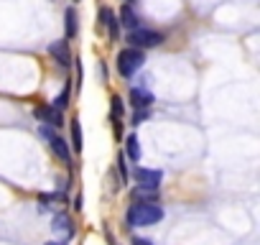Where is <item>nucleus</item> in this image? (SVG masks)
Listing matches in <instances>:
<instances>
[{"label":"nucleus","instance_id":"nucleus-16","mask_svg":"<svg viewBox=\"0 0 260 245\" xmlns=\"http://www.w3.org/2000/svg\"><path fill=\"white\" fill-rule=\"evenodd\" d=\"M105 26H107V36H110V41H117V34H120V23H117V18L110 16Z\"/></svg>","mask_w":260,"mask_h":245},{"label":"nucleus","instance_id":"nucleus-18","mask_svg":"<svg viewBox=\"0 0 260 245\" xmlns=\"http://www.w3.org/2000/svg\"><path fill=\"white\" fill-rule=\"evenodd\" d=\"M148 117V107L146 110H136V115H133V126H138L141 120H146Z\"/></svg>","mask_w":260,"mask_h":245},{"label":"nucleus","instance_id":"nucleus-4","mask_svg":"<svg viewBox=\"0 0 260 245\" xmlns=\"http://www.w3.org/2000/svg\"><path fill=\"white\" fill-rule=\"evenodd\" d=\"M34 115H36L41 122H46L49 128L64 126V115H61V110H56L54 105H39V107H34Z\"/></svg>","mask_w":260,"mask_h":245},{"label":"nucleus","instance_id":"nucleus-15","mask_svg":"<svg viewBox=\"0 0 260 245\" xmlns=\"http://www.w3.org/2000/svg\"><path fill=\"white\" fill-rule=\"evenodd\" d=\"M69 95H72V87H69V84H64L61 95H59V97L54 100V107H56V110H64V107L69 105Z\"/></svg>","mask_w":260,"mask_h":245},{"label":"nucleus","instance_id":"nucleus-10","mask_svg":"<svg viewBox=\"0 0 260 245\" xmlns=\"http://www.w3.org/2000/svg\"><path fill=\"white\" fill-rule=\"evenodd\" d=\"M125 154H127L130 161H136V164L141 161V154H143V151H141V141H138V136H127V138H125Z\"/></svg>","mask_w":260,"mask_h":245},{"label":"nucleus","instance_id":"nucleus-6","mask_svg":"<svg viewBox=\"0 0 260 245\" xmlns=\"http://www.w3.org/2000/svg\"><path fill=\"white\" fill-rule=\"evenodd\" d=\"M41 136L51 143V151H54L64 164H69V161H72V154H69V148H67V141H64V138H59L56 133H51V128H49V126H44V128H41Z\"/></svg>","mask_w":260,"mask_h":245},{"label":"nucleus","instance_id":"nucleus-9","mask_svg":"<svg viewBox=\"0 0 260 245\" xmlns=\"http://www.w3.org/2000/svg\"><path fill=\"white\" fill-rule=\"evenodd\" d=\"M130 102L136 105V110H146V107H151L153 95L146 92V89H133V92H130Z\"/></svg>","mask_w":260,"mask_h":245},{"label":"nucleus","instance_id":"nucleus-3","mask_svg":"<svg viewBox=\"0 0 260 245\" xmlns=\"http://www.w3.org/2000/svg\"><path fill=\"white\" fill-rule=\"evenodd\" d=\"M127 41H130V46H136V49H148V46H158V44L164 41V34L148 31V28H141V26H138V28L130 31Z\"/></svg>","mask_w":260,"mask_h":245},{"label":"nucleus","instance_id":"nucleus-14","mask_svg":"<svg viewBox=\"0 0 260 245\" xmlns=\"http://www.w3.org/2000/svg\"><path fill=\"white\" fill-rule=\"evenodd\" d=\"M133 199L138 202H158V189H141L133 194Z\"/></svg>","mask_w":260,"mask_h":245},{"label":"nucleus","instance_id":"nucleus-17","mask_svg":"<svg viewBox=\"0 0 260 245\" xmlns=\"http://www.w3.org/2000/svg\"><path fill=\"white\" fill-rule=\"evenodd\" d=\"M110 107H112V117H115V120H120V115H122V100H120L117 95H112V97H110Z\"/></svg>","mask_w":260,"mask_h":245},{"label":"nucleus","instance_id":"nucleus-11","mask_svg":"<svg viewBox=\"0 0 260 245\" xmlns=\"http://www.w3.org/2000/svg\"><path fill=\"white\" fill-rule=\"evenodd\" d=\"M120 18H122V23L133 31V28H138V16L133 13V8L130 6H122V11H120Z\"/></svg>","mask_w":260,"mask_h":245},{"label":"nucleus","instance_id":"nucleus-19","mask_svg":"<svg viewBox=\"0 0 260 245\" xmlns=\"http://www.w3.org/2000/svg\"><path fill=\"white\" fill-rule=\"evenodd\" d=\"M133 245H153V242L146 240V237H133Z\"/></svg>","mask_w":260,"mask_h":245},{"label":"nucleus","instance_id":"nucleus-8","mask_svg":"<svg viewBox=\"0 0 260 245\" xmlns=\"http://www.w3.org/2000/svg\"><path fill=\"white\" fill-rule=\"evenodd\" d=\"M49 54H51L61 67H69V62H72V54H69V44H67V39L54 41V44L49 46Z\"/></svg>","mask_w":260,"mask_h":245},{"label":"nucleus","instance_id":"nucleus-12","mask_svg":"<svg viewBox=\"0 0 260 245\" xmlns=\"http://www.w3.org/2000/svg\"><path fill=\"white\" fill-rule=\"evenodd\" d=\"M67 39H74L77 36V11L74 8H67Z\"/></svg>","mask_w":260,"mask_h":245},{"label":"nucleus","instance_id":"nucleus-13","mask_svg":"<svg viewBox=\"0 0 260 245\" xmlns=\"http://www.w3.org/2000/svg\"><path fill=\"white\" fill-rule=\"evenodd\" d=\"M72 141H74V143H72L74 151L79 154V151H82V126H79V120H77V117L72 120Z\"/></svg>","mask_w":260,"mask_h":245},{"label":"nucleus","instance_id":"nucleus-20","mask_svg":"<svg viewBox=\"0 0 260 245\" xmlns=\"http://www.w3.org/2000/svg\"><path fill=\"white\" fill-rule=\"evenodd\" d=\"M46 245H67V242H61V240H51V242H46Z\"/></svg>","mask_w":260,"mask_h":245},{"label":"nucleus","instance_id":"nucleus-1","mask_svg":"<svg viewBox=\"0 0 260 245\" xmlns=\"http://www.w3.org/2000/svg\"><path fill=\"white\" fill-rule=\"evenodd\" d=\"M164 220V207L158 202H138L127 209V225L130 227H146Z\"/></svg>","mask_w":260,"mask_h":245},{"label":"nucleus","instance_id":"nucleus-5","mask_svg":"<svg viewBox=\"0 0 260 245\" xmlns=\"http://www.w3.org/2000/svg\"><path fill=\"white\" fill-rule=\"evenodd\" d=\"M136 179L141 189H158L164 181V171L161 169H136Z\"/></svg>","mask_w":260,"mask_h":245},{"label":"nucleus","instance_id":"nucleus-2","mask_svg":"<svg viewBox=\"0 0 260 245\" xmlns=\"http://www.w3.org/2000/svg\"><path fill=\"white\" fill-rule=\"evenodd\" d=\"M143 62H146V56H143L141 49H136V46L122 49V51L117 54V72H120L122 77H133V74L143 67Z\"/></svg>","mask_w":260,"mask_h":245},{"label":"nucleus","instance_id":"nucleus-21","mask_svg":"<svg viewBox=\"0 0 260 245\" xmlns=\"http://www.w3.org/2000/svg\"><path fill=\"white\" fill-rule=\"evenodd\" d=\"M127 3H133V0H127Z\"/></svg>","mask_w":260,"mask_h":245},{"label":"nucleus","instance_id":"nucleus-7","mask_svg":"<svg viewBox=\"0 0 260 245\" xmlns=\"http://www.w3.org/2000/svg\"><path fill=\"white\" fill-rule=\"evenodd\" d=\"M51 230H54V235H56V237H64V240L74 237V225H72V217H69V215H64V212H59V215L54 217Z\"/></svg>","mask_w":260,"mask_h":245}]
</instances>
